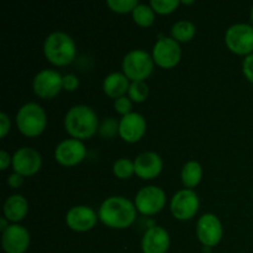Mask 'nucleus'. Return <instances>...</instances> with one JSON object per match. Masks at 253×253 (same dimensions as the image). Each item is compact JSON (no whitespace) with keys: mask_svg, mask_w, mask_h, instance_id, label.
<instances>
[{"mask_svg":"<svg viewBox=\"0 0 253 253\" xmlns=\"http://www.w3.org/2000/svg\"><path fill=\"white\" fill-rule=\"evenodd\" d=\"M135 204L124 197H110L99 208V219L111 229H126L136 219Z\"/></svg>","mask_w":253,"mask_h":253,"instance_id":"f257e3e1","label":"nucleus"},{"mask_svg":"<svg viewBox=\"0 0 253 253\" xmlns=\"http://www.w3.org/2000/svg\"><path fill=\"white\" fill-rule=\"evenodd\" d=\"M66 131L77 140L90 138L99 130L95 111L88 105H76L68 110L64 118Z\"/></svg>","mask_w":253,"mask_h":253,"instance_id":"f03ea898","label":"nucleus"},{"mask_svg":"<svg viewBox=\"0 0 253 253\" xmlns=\"http://www.w3.org/2000/svg\"><path fill=\"white\" fill-rule=\"evenodd\" d=\"M43 52L46 58L56 66H66L74 59L77 53L76 43L68 34L54 31L44 40Z\"/></svg>","mask_w":253,"mask_h":253,"instance_id":"7ed1b4c3","label":"nucleus"},{"mask_svg":"<svg viewBox=\"0 0 253 253\" xmlns=\"http://www.w3.org/2000/svg\"><path fill=\"white\" fill-rule=\"evenodd\" d=\"M46 124V113L37 103L25 104L16 114V125L20 132L29 137H35L43 132Z\"/></svg>","mask_w":253,"mask_h":253,"instance_id":"20e7f679","label":"nucleus"},{"mask_svg":"<svg viewBox=\"0 0 253 253\" xmlns=\"http://www.w3.org/2000/svg\"><path fill=\"white\" fill-rule=\"evenodd\" d=\"M153 57L145 49H132L124 57V74L132 82H143L153 72Z\"/></svg>","mask_w":253,"mask_h":253,"instance_id":"39448f33","label":"nucleus"},{"mask_svg":"<svg viewBox=\"0 0 253 253\" xmlns=\"http://www.w3.org/2000/svg\"><path fill=\"white\" fill-rule=\"evenodd\" d=\"M226 46L234 53H253V26L249 24H235L227 29L225 35Z\"/></svg>","mask_w":253,"mask_h":253,"instance_id":"423d86ee","label":"nucleus"},{"mask_svg":"<svg viewBox=\"0 0 253 253\" xmlns=\"http://www.w3.org/2000/svg\"><path fill=\"white\" fill-rule=\"evenodd\" d=\"M182 49L173 37H160L153 47V61L162 68H172L180 61Z\"/></svg>","mask_w":253,"mask_h":253,"instance_id":"0eeeda50","label":"nucleus"},{"mask_svg":"<svg viewBox=\"0 0 253 253\" xmlns=\"http://www.w3.org/2000/svg\"><path fill=\"white\" fill-rule=\"evenodd\" d=\"M166 204V194L160 187L148 185L138 190L135 198V207L141 214L155 215L163 209Z\"/></svg>","mask_w":253,"mask_h":253,"instance_id":"6e6552de","label":"nucleus"},{"mask_svg":"<svg viewBox=\"0 0 253 253\" xmlns=\"http://www.w3.org/2000/svg\"><path fill=\"white\" fill-rule=\"evenodd\" d=\"M199 210V198L192 189H182L173 195L170 211L178 220H189Z\"/></svg>","mask_w":253,"mask_h":253,"instance_id":"1a4fd4ad","label":"nucleus"},{"mask_svg":"<svg viewBox=\"0 0 253 253\" xmlns=\"http://www.w3.org/2000/svg\"><path fill=\"white\" fill-rule=\"evenodd\" d=\"M32 86L40 98H54L63 88V77L53 69H43L35 76Z\"/></svg>","mask_w":253,"mask_h":253,"instance_id":"9d476101","label":"nucleus"},{"mask_svg":"<svg viewBox=\"0 0 253 253\" xmlns=\"http://www.w3.org/2000/svg\"><path fill=\"white\" fill-rule=\"evenodd\" d=\"M86 148L81 140L68 138L58 143L54 150V158L62 166H76L85 158Z\"/></svg>","mask_w":253,"mask_h":253,"instance_id":"9b49d317","label":"nucleus"},{"mask_svg":"<svg viewBox=\"0 0 253 253\" xmlns=\"http://www.w3.org/2000/svg\"><path fill=\"white\" fill-rule=\"evenodd\" d=\"M12 168L15 173H19L22 177H29L40 170L42 165V158L39 151L31 147H21L12 156Z\"/></svg>","mask_w":253,"mask_h":253,"instance_id":"f8f14e48","label":"nucleus"},{"mask_svg":"<svg viewBox=\"0 0 253 253\" xmlns=\"http://www.w3.org/2000/svg\"><path fill=\"white\" fill-rule=\"evenodd\" d=\"M197 235L205 247H214L222 239V225L214 214H204L197 224Z\"/></svg>","mask_w":253,"mask_h":253,"instance_id":"ddd939ff","label":"nucleus"},{"mask_svg":"<svg viewBox=\"0 0 253 253\" xmlns=\"http://www.w3.org/2000/svg\"><path fill=\"white\" fill-rule=\"evenodd\" d=\"M98 221V215L91 208L78 205L69 209L66 215V222L69 229L77 232H85L93 229Z\"/></svg>","mask_w":253,"mask_h":253,"instance_id":"4468645a","label":"nucleus"},{"mask_svg":"<svg viewBox=\"0 0 253 253\" xmlns=\"http://www.w3.org/2000/svg\"><path fill=\"white\" fill-rule=\"evenodd\" d=\"M2 249L6 253H24L30 246V234L21 225H10L1 236Z\"/></svg>","mask_w":253,"mask_h":253,"instance_id":"2eb2a0df","label":"nucleus"},{"mask_svg":"<svg viewBox=\"0 0 253 253\" xmlns=\"http://www.w3.org/2000/svg\"><path fill=\"white\" fill-rule=\"evenodd\" d=\"M146 131V120L141 114L130 113L119 121V135L126 142H137Z\"/></svg>","mask_w":253,"mask_h":253,"instance_id":"dca6fc26","label":"nucleus"},{"mask_svg":"<svg viewBox=\"0 0 253 253\" xmlns=\"http://www.w3.org/2000/svg\"><path fill=\"white\" fill-rule=\"evenodd\" d=\"M162 168V158L152 151L140 153L135 160V173L142 179H153L158 177Z\"/></svg>","mask_w":253,"mask_h":253,"instance_id":"f3484780","label":"nucleus"},{"mask_svg":"<svg viewBox=\"0 0 253 253\" xmlns=\"http://www.w3.org/2000/svg\"><path fill=\"white\" fill-rule=\"evenodd\" d=\"M169 235L163 227L152 226L142 237L143 253H166L169 249Z\"/></svg>","mask_w":253,"mask_h":253,"instance_id":"a211bd4d","label":"nucleus"},{"mask_svg":"<svg viewBox=\"0 0 253 253\" xmlns=\"http://www.w3.org/2000/svg\"><path fill=\"white\" fill-rule=\"evenodd\" d=\"M128 88H130L128 78L120 72L110 73L104 79L103 89L106 95L110 96V98L118 99L120 96H124V94L128 91Z\"/></svg>","mask_w":253,"mask_h":253,"instance_id":"6ab92c4d","label":"nucleus"},{"mask_svg":"<svg viewBox=\"0 0 253 253\" xmlns=\"http://www.w3.org/2000/svg\"><path fill=\"white\" fill-rule=\"evenodd\" d=\"M29 211V203L22 195L15 194L4 203V216L10 221H21Z\"/></svg>","mask_w":253,"mask_h":253,"instance_id":"aec40b11","label":"nucleus"},{"mask_svg":"<svg viewBox=\"0 0 253 253\" xmlns=\"http://www.w3.org/2000/svg\"><path fill=\"white\" fill-rule=\"evenodd\" d=\"M180 177H182L183 184L187 188L197 187L203 177V169L200 163H198L197 161H189L185 163L182 168Z\"/></svg>","mask_w":253,"mask_h":253,"instance_id":"412c9836","label":"nucleus"},{"mask_svg":"<svg viewBox=\"0 0 253 253\" xmlns=\"http://www.w3.org/2000/svg\"><path fill=\"white\" fill-rule=\"evenodd\" d=\"M172 36L178 42H187L194 37L195 25L188 20H180L172 26Z\"/></svg>","mask_w":253,"mask_h":253,"instance_id":"4be33fe9","label":"nucleus"},{"mask_svg":"<svg viewBox=\"0 0 253 253\" xmlns=\"http://www.w3.org/2000/svg\"><path fill=\"white\" fill-rule=\"evenodd\" d=\"M132 17L140 26H150L155 21V10L146 4H138L133 9Z\"/></svg>","mask_w":253,"mask_h":253,"instance_id":"5701e85b","label":"nucleus"},{"mask_svg":"<svg viewBox=\"0 0 253 253\" xmlns=\"http://www.w3.org/2000/svg\"><path fill=\"white\" fill-rule=\"evenodd\" d=\"M114 174L120 179H128L135 173V162L128 158H120L114 163Z\"/></svg>","mask_w":253,"mask_h":253,"instance_id":"b1692460","label":"nucleus"},{"mask_svg":"<svg viewBox=\"0 0 253 253\" xmlns=\"http://www.w3.org/2000/svg\"><path fill=\"white\" fill-rule=\"evenodd\" d=\"M148 93H150L148 85L145 82H132L128 88V98L136 103L145 101L147 99Z\"/></svg>","mask_w":253,"mask_h":253,"instance_id":"393cba45","label":"nucleus"},{"mask_svg":"<svg viewBox=\"0 0 253 253\" xmlns=\"http://www.w3.org/2000/svg\"><path fill=\"white\" fill-rule=\"evenodd\" d=\"M99 135L103 138H113L119 133V123L114 118H106L99 125Z\"/></svg>","mask_w":253,"mask_h":253,"instance_id":"a878e982","label":"nucleus"},{"mask_svg":"<svg viewBox=\"0 0 253 253\" xmlns=\"http://www.w3.org/2000/svg\"><path fill=\"white\" fill-rule=\"evenodd\" d=\"M179 5L178 0H151L150 6L158 14H169Z\"/></svg>","mask_w":253,"mask_h":253,"instance_id":"bb28decb","label":"nucleus"},{"mask_svg":"<svg viewBox=\"0 0 253 253\" xmlns=\"http://www.w3.org/2000/svg\"><path fill=\"white\" fill-rule=\"evenodd\" d=\"M106 4L115 12H128L133 11L138 2L137 0H108Z\"/></svg>","mask_w":253,"mask_h":253,"instance_id":"cd10ccee","label":"nucleus"},{"mask_svg":"<svg viewBox=\"0 0 253 253\" xmlns=\"http://www.w3.org/2000/svg\"><path fill=\"white\" fill-rule=\"evenodd\" d=\"M114 108H115L116 113L121 114L123 116L127 115L131 113V109H132V103H131V99L127 96H120V98L115 99L114 101Z\"/></svg>","mask_w":253,"mask_h":253,"instance_id":"c85d7f7f","label":"nucleus"},{"mask_svg":"<svg viewBox=\"0 0 253 253\" xmlns=\"http://www.w3.org/2000/svg\"><path fill=\"white\" fill-rule=\"evenodd\" d=\"M79 86V79L78 77L74 74H67L63 77V89L68 91L76 90Z\"/></svg>","mask_w":253,"mask_h":253,"instance_id":"c756f323","label":"nucleus"},{"mask_svg":"<svg viewBox=\"0 0 253 253\" xmlns=\"http://www.w3.org/2000/svg\"><path fill=\"white\" fill-rule=\"evenodd\" d=\"M242 71H244L245 77L253 83V53L246 56L242 64Z\"/></svg>","mask_w":253,"mask_h":253,"instance_id":"7c9ffc66","label":"nucleus"},{"mask_svg":"<svg viewBox=\"0 0 253 253\" xmlns=\"http://www.w3.org/2000/svg\"><path fill=\"white\" fill-rule=\"evenodd\" d=\"M10 131V119L5 113H0V136L5 137Z\"/></svg>","mask_w":253,"mask_h":253,"instance_id":"2f4dec72","label":"nucleus"},{"mask_svg":"<svg viewBox=\"0 0 253 253\" xmlns=\"http://www.w3.org/2000/svg\"><path fill=\"white\" fill-rule=\"evenodd\" d=\"M22 183H24V177L21 174H19V173L14 172L12 174H10L7 177V184L11 188H19Z\"/></svg>","mask_w":253,"mask_h":253,"instance_id":"473e14b6","label":"nucleus"},{"mask_svg":"<svg viewBox=\"0 0 253 253\" xmlns=\"http://www.w3.org/2000/svg\"><path fill=\"white\" fill-rule=\"evenodd\" d=\"M0 161H1V169H6L7 166L10 165V162H12V157H10L9 153L6 152V151L2 150L1 152H0Z\"/></svg>","mask_w":253,"mask_h":253,"instance_id":"72a5a7b5","label":"nucleus"},{"mask_svg":"<svg viewBox=\"0 0 253 253\" xmlns=\"http://www.w3.org/2000/svg\"><path fill=\"white\" fill-rule=\"evenodd\" d=\"M10 225H7V219L6 217H1V221H0V230H1L2 232L5 231V230L7 229V227H9Z\"/></svg>","mask_w":253,"mask_h":253,"instance_id":"f704fd0d","label":"nucleus"},{"mask_svg":"<svg viewBox=\"0 0 253 253\" xmlns=\"http://www.w3.org/2000/svg\"><path fill=\"white\" fill-rule=\"evenodd\" d=\"M183 2H184V4H193L194 1H192V0H190V1H187V0H185V1H183Z\"/></svg>","mask_w":253,"mask_h":253,"instance_id":"c9c22d12","label":"nucleus"},{"mask_svg":"<svg viewBox=\"0 0 253 253\" xmlns=\"http://www.w3.org/2000/svg\"><path fill=\"white\" fill-rule=\"evenodd\" d=\"M251 20H252V22H253V6H252V10H251Z\"/></svg>","mask_w":253,"mask_h":253,"instance_id":"e433bc0d","label":"nucleus"}]
</instances>
